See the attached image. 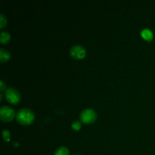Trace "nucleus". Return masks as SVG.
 <instances>
[{
	"instance_id": "nucleus-1",
	"label": "nucleus",
	"mask_w": 155,
	"mask_h": 155,
	"mask_svg": "<svg viewBox=\"0 0 155 155\" xmlns=\"http://www.w3.org/2000/svg\"><path fill=\"white\" fill-rule=\"evenodd\" d=\"M34 113L30 109L22 108L16 114V120L21 125H30L34 121Z\"/></svg>"
},
{
	"instance_id": "nucleus-2",
	"label": "nucleus",
	"mask_w": 155,
	"mask_h": 155,
	"mask_svg": "<svg viewBox=\"0 0 155 155\" xmlns=\"http://www.w3.org/2000/svg\"><path fill=\"white\" fill-rule=\"evenodd\" d=\"M97 118L96 112L93 109H85L80 113V120L81 123L85 124H91L95 121Z\"/></svg>"
},
{
	"instance_id": "nucleus-3",
	"label": "nucleus",
	"mask_w": 155,
	"mask_h": 155,
	"mask_svg": "<svg viewBox=\"0 0 155 155\" xmlns=\"http://www.w3.org/2000/svg\"><path fill=\"white\" fill-rule=\"evenodd\" d=\"M4 94L6 100L12 104H17L21 100V94L15 88H8L5 91Z\"/></svg>"
},
{
	"instance_id": "nucleus-4",
	"label": "nucleus",
	"mask_w": 155,
	"mask_h": 155,
	"mask_svg": "<svg viewBox=\"0 0 155 155\" xmlns=\"http://www.w3.org/2000/svg\"><path fill=\"white\" fill-rule=\"evenodd\" d=\"M16 117L13 108L7 105H4L0 108V119L3 122H10Z\"/></svg>"
},
{
	"instance_id": "nucleus-5",
	"label": "nucleus",
	"mask_w": 155,
	"mask_h": 155,
	"mask_svg": "<svg viewBox=\"0 0 155 155\" xmlns=\"http://www.w3.org/2000/svg\"><path fill=\"white\" fill-rule=\"evenodd\" d=\"M86 50L83 45H75L70 49V54L75 59H82L86 56Z\"/></svg>"
},
{
	"instance_id": "nucleus-6",
	"label": "nucleus",
	"mask_w": 155,
	"mask_h": 155,
	"mask_svg": "<svg viewBox=\"0 0 155 155\" xmlns=\"http://www.w3.org/2000/svg\"><path fill=\"white\" fill-rule=\"evenodd\" d=\"M10 59V53L5 48H0V61L2 63L8 61Z\"/></svg>"
},
{
	"instance_id": "nucleus-7",
	"label": "nucleus",
	"mask_w": 155,
	"mask_h": 155,
	"mask_svg": "<svg viewBox=\"0 0 155 155\" xmlns=\"http://www.w3.org/2000/svg\"><path fill=\"white\" fill-rule=\"evenodd\" d=\"M142 38L147 41H151L153 39V33L149 29H144L141 32Z\"/></svg>"
},
{
	"instance_id": "nucleus-8",
	"label": "nucleus",
	"mask_w": 155,
	"mask_h": 155,
	"mask_svg": "<svg viewBox=\"0 0 155 155\" xmlns=\"http://www.w3.org/2000/svg\"><path fill=\"white\" fill-rule=\"evenodd\" d=\"M11 39V36L8 32L2 31L1 36H0V41L2 44L8 43Z\"/></svg>"
},
{
	"instance_id": "nucleus-9",
	"label": "nucleus",
	"mask_w": 155,
	"mask_h": 155,
	"mask_svg": "<svg viewBox=\"0 0 155 155\" xmlns=\"http://www.w3.org/2000/svg\"><path fill=\"white\" fill-rule=\"evenodd\" d=\"M54 155H69V150L66 147H59L55 151Z\"/></svg>"
},
{
	"instance_id": "nucleus-10",
	"label": "nucleus",
	"mask_w": 155,
	"mask_h": 155,
	"mask_svg": "<svg viewBox=\"0 0 155 155\" xmlns=\"http://www.w3.org/2000/svg\"><path fill=\"white\" fill-rule=\"evenodd\" d=\"M7 24V18L2 13L0 14V28L3 29Z\"/></svg>"
},
{
	"instance_id": "nucleus-11",
	"label": "nucleus",
	"mask_w": 155,
	"mask_h": 155,
	"mask_svg": "<svg viewBox=\"0 0 155 155\" xmlns=\"http://www.w3.org/2000/svg\"><path fill=\"white\" fill-rule=\"evenodd\" d=\"M71 127H72L73 130H75V131L80 130V128H81V123H80V121H77V120L75 121V122H74L72 124Z\"/></svg>"
},
{
	"instance_id": "nucleus-12",
	"label": "nucleus",
	"mask_w": 155,
	"mask_h": 155,
	"mask_svg": "<svg viewBox=\"0 0 155 155\" xmlns=\"http://www.w3.org/2000/svg\"><path fill=\"white\" fill-rule=\"evenodd\" d=\"M2 136L3 139L5 142H9L10 141V133H9L8 130H4L2 132Z\"/></svg>"
},
{
	"instance_id": "nucleus-13",
	"label": "nucleus",
	"mask_w": 155,
	"mask_h": 155,
	"mask_svg": "<svg viewBox=\"0 0 155 155\" xmlns=\"http://www.w3.org/2000/svg\"><path fill=\"white\" fill-rule=\"evenodd\" d=\"M0 90H1V92H4L6 90V85L3 80L0 81Z\"/></svg>"
},
{
	"instance_id": "nucleus-14",
	"label": "nucleus",
	"mask_w": 155,
	"mask_h": 155,
	"mask_svg": "<svg viewBox=\"0 0 155 155\" xmlns=\"http://www.w3.org/2000/svg\"><path fill=\"white\" fill-rule=\"evenodd\" d=\"M75 155H79V154H75Z\"/></svg>"
}]
</instances>
